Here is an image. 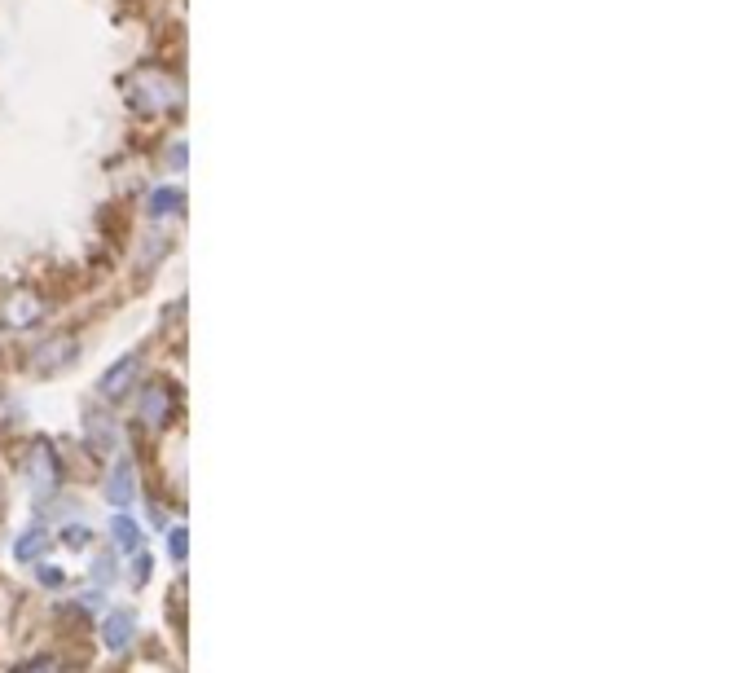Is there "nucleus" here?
<instances>
[{
	"mask_svg": "<svg viewBox=\"0 0 752 673\" xmlns=\"http://www.w3.org/2000/svg\"><path fill=\"white\" fill-rule=\"evenodd\" d=\"M102 638H106V647L124 652L132 638H137V616H132V612H110L106 625H102Z\"/></svg>",
	"mask_w": 752,
	"mask_h": 673,
	"instance_id": "1",
	"label": "nucleus"
},
{
	"mask_svg": "<svg viewBox=\"0 0 752 673\" xmlns=\"http://www.w3.org/2000/svg\"><path fill=\"white\" fill-rule=\"evenodd\" d=\"M110 502H115V506L132 502V467H128V462H119L115 476H110Z\"/></svg>",
	"mask_w": 752,
	"mask_h": 673,
	"instance_id": "2",
	"label": "nucleus"
},
{
	"mask_svg": "<svg viewBox=\"0 0 752 673\" xmlns=\"http://www.w3.org/2000/svg\"><path fill=\"white\" fill-rule=\"evenodd\" d=\"M115 537H119V546H124V550L141 546V533H137V524H132L128 515H119V520H115Z\"/></svg>",
	"mask_w": 752,
	"mask_h": 673,
	"instance_id": "3",
	"label": "nucleus"
},
{
	"mask_svg": "<svg viewBox=\"0 0 752 673\" xmlns=\"http://www.w3.org/2000/svg\"><path fill=\"white\" fill-rule=\"evenodd\" d=\"M40 550H44V537H40V533H27V537H22V546L14 550V555L22 559V564H27V559H36Z\"/></svg>",
	"mask_w": 752,
	"mask_h": 673,
	"instance_id": "4",
	"label": "nucleus"
},
{
	"mask_svg": "<svg viewBox=\"0 0 752 673\" xmlns=\"http://www.w3.org/2000/svg\"><path fill=\"white\" fill-rule=\"evenodd\" d=\"M88 542V528H66V546H84Z\"/></svg>",
	"mask_w": 752,
	"mask_h": 673,
	"instance_id": "5",
	"label": "nucleus"
},
{
	"mask_svg": "<svg viewBox=\"0 0 752 673\" xmlns=\"http://www.w3.org/2000/svg\"><path fill=\"white\" fill-rule=\"evenodd\" d=\"M40 581H44V586L58 590V586H62V572H58V568H40Z\"/></svg>",
	"mask_w": 752,
	"mask_h": 673,
	"instance_id": "6",
	"label": "nucleus"
},
{
	"mask_svg": "<svg viewBox=\"0 0 752 673\" xmlns=\"http://www.w3.org/2000/svg\"><path fill=\"white\" fill-rule=\"evenodd\" d=\"M18 673H58V665H53V660H36V665H27V669H18Z\"/></svg>",
	"mask_w": 752,
	"mask_h": 673,
	"instance_id": "7",
	"label": "nucleus"
},
{
	"mask_svg": "<svg viewBox=\"0 0 752 673\" xmlns=\"http://www.w3.org/2000/svg\"><path fill=\"white\" fill-rule=\"evenodd\" d=\"M185 542H190L185 533H172V559H185Z\"/></svg>",
	"mask_w": 752,
	"mask_h": 673,
	"instance_id": "8",
	"label": "nucleus"
}]
</instances>
